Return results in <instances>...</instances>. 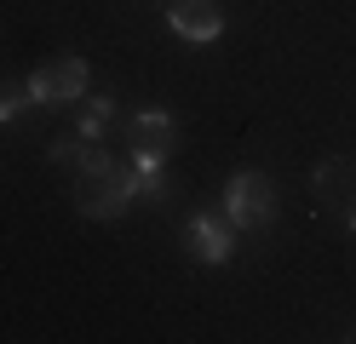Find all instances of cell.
<instances>
[{
  "mask_svg": "<svg viewBox=\"0 0 356 344\" xmlns=\"http://www.w3.org/2000/svg\"><path fill=\"white\" fill-rule=\"evenodd\" d=\"M184 247L195 252L202 264H225L230 252H236V224L225 213H195L184 224Z\"/></svg>",
  "mask_w": 356,
  "mask_h": 344,
  "instance_id": "52a82bcc",
  "label": "cell"
},
{
  "mask_svg": "<svg viewBox=\"0 0 356 344\" xmlns=\"http://www.w3.org/2000/svg\"><path fill=\"white\" fill-rule=\"evenodd\" d=\"M29 104H35V98H29V86H6V92H0V121H17Z\"/></svg>",
  "mask_w": 356,
  "mask_h": 344,
  "instance_id": "8fae6325",
  "label": "cell"
},
{
  "mask_svg": "<svg viewBox=\"0 0 356 344\" xmlns=\"http://www.w3.org/2000/svg\"><path fill=\"white\" fill-rule=\"evenodd\" d=\"M109 121H115V98H104V92H98V98H86L81 104V138H86V144H98V138L109 132Z\"/></svg>",
  "mask_w": 356,
  "mask_h": 344,
  "instance_id": "ba28073f",
  "label": "cell"
},
{
  "mask_svg": "<svg viewBox=\"0 0 356 344\" xmlns=\"http://www.w3.org/2000/svg\"><path fill=\"white\" fill-rule=\"evenodd\" d=\"M225 218L236 229H264L270 224L276 218V183H270V172H259V167L236 172L225 183Z\"/></svg>",
  "mask_w": 356,
  "mask_h": 344,
  "instance_id": "3957f363",
  "label": "cell"
},
{
  "mask_svg": "<svg viewBox=\"0 0 356 344\" xmlns=\"http://www.w3.org/2000/svg\"><path fill=\"white\" fill-rule=\"evenodd\" d=\"M350 229H356V213H350Z\"/></svg>",
  "mask_w": 356,
  "mask_h": 344,
  "instance_id": "7c38bea8",
  "label": "cell"
},
{
  "mask_svg": "<svg viewBox=\"0 0 356 344\" xmlns=\"http://www.w3.org/2000/svg\"><path fill=\"white\" fill-rule=\"evenodd\" d=\"M86 81H92V75H86V58L58 52V58L40 63L24 86H29L35 109H63V104H81V98H86Z\"/></svg>",
  "mask_w": 356,
  "mask_h": 344,
  "instance_id": "7a4b0ae2",
  "label": "cell"
},
{
  "mask_svg": "<svg viewBox=\"0 0 356 344\" xmlns=\"http://www.w3.org/2000/svg\"><path fill=\"white\" fill-rule=\"evenodd\" d=\"M167 29L178 40L213 46L218 35H225V6H218V0H172V6H167Z\"/></svg>",
  "mask_w": 356,
  "mask_h": 344,
  "instance_id": "8992f818",
  "label": "cell"
},
{
  "mask_svg": "<svg viewBox=\"0 0 356 344\" xmlns=\"http://www.w3.org/2000/svg\"><path fill=\"white\" fill-rule=\"evenodd\" d=\"M161 195H167V172H161V161H149V167H138V201H161Z\"/></svg>",
  "mask_w": 356,
  "mask_h": 344,
  "instance_id": "30bf717a",
  "label": "cell"
},
{
  "mask_svg": "<svg viewBox=\"0 0 356 344\" xmlns=\"http://www.w3.org/2000/svg\"><path fill=\"white\" fill-rule=\"evenodd\" d=\"M310 190H316V201L327 206V213H339V218L350 224V213H356V161H350V155H327V161H316Z\"/></svg>",
  "mask_w": 356,
  "mask_h": 344,
  "instance_id": "5b68a950",
  "label": "cell"
},
{
  "mask_svg": "<svg viewBox=\"0 0 356 344\" xmlns=\"http://www.w3.org/2000/svg\"><path fill=\"white\" fill-rule=\"evenodd\" d=\"M86 149H92V144H86L81 132H70V138H52V149H47V155H52V167H70V172H75V161H81Z\"/></svg>",
  "mask_w": 356,
  "mask_h": 344,
  "instance_id": "9c48e42d",
  "label": "cell"
},
{
  "mask_svg": "<svg viewBox=\"0 0 356 344\" xmlns=\"http://www.w3.org/2000/svg\"><path fill=\"white\" fill-rule=\"evenodd\" d=\"M172 149H178V121L167 109H144L127 121V161L149 167V161H167Z\"/></svg>",
  "mask_w": 356,
  "mask_h": 344,
  "instance_id": "277c9868",
  "label": "cell"
},
{
  "mask_svg": "<svg viewBox=\"0 0 356 344\" xmlns=\"http://www.w3.org/2000/svg\"><path fill=\"white\" fill-rule=\"evenodd\" d=\"M132 201H138V167H132V161L104 155L98 144L75 161V213L81 218L109 224V218H121Z\"/></svg>",
  "mask_w": 356,
  "mask_h": 344,
  "instance_id": "6da1fadb",
  "label": "cell"
}]
</instances>
